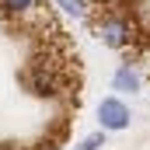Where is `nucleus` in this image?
Returning <instances> with one entry per match:
<instances>
[{
	"instance_id": "1",
	"label": "nucleus",
	"mask_w": 150,
	"mask_h": 150,
	"mask_svg": "<svg viewBox=\"0 0 150 150\" xmlns=\"http://www.w3.org/2000/svg\"><path fill=\"white\" fill-rule=\"evenodd\" d=\"M94 35L101 38L108 49H126V45L136 42V21L129 14H105L94 25Z\"/></svg>"
},
{
	"instance_id": "2",
	"label": "nucleus",
	"mask_w": 150,
	"mask_h": 150,
	"mask_svg": "<svg viewBox=\"0 0 150 150\" xmlns=\"http://www.w3.org/2000/svg\"><path fill=\"white\" fill-rule=\"evenodd\" d=\"M21 84H25V91L28 94H35V98H52V94H59V77L56 70L49 67V63H35L32 70H25L21 74Z\"/></svg>"
},
{
	"instance_id": "3",
	"label": "nucleus",
	"mask_w": 150,
	"mask_h": 150,
	"mask_svg": "<svg viewBox=\"0 0 150 150\" xmlns=\"http://www.w3.org/2000/svg\"><path fill=\"white\" fill-rule=\"evenodd\" d=\"M98 122H101L105 133H119V129H129L133 112H129V105H126L119 94H108V98H101V105H98Z\"/></svg>"
},
{
	"instance_id": "4",
	"label": "nucleus",
	"mask_w": 150,
	"mask_h": 150,
	"mask_svg": "<svg viewBox=\"0 0 150 150\" xmlns=\"http://www.w3.org/2000/svg\"><path fill=\"white\" fill-rule=\"evenodd\" d=\"M112 87L119 94H136V91H143V74H140V67L136 63H122L112 77Z\"/></svg>"
},
{
	"instance_id": "5",
	"label": "nucleus",
	"mask_w": 150,
	"mask_h": 150,
	"mask_svg": "<svg viewBox=\"0 0 150 150\" xmlns=\"http://www.w3.org/2000/svg\"><path fill=\"white\" fill-rule=\"evenodd\" d=\"M38 0H0V11H4V18H28V14H35Z\"/></svg>"
},
{
	"instance_id": "6",
	"label": "nucleus",
	"mask_w": 150,
	"mask_h": 150,
	"mask_svg": "<svg viewBox=\"0 0 150 150\" xmlns=\"http://www.w3.org/2000/svg\"><path fill=\"white\" fill-rule=\"evenodd\" d=\"M52 4L70 18H87L91 14V0H52Z\"/></svg>"
},
{
	"instance_id": "7",
	"label": "nucleus",
	"mask_w": 150,
	"mask_h": 150,
	"mask_svg": "<svg viewBox=\"0 0 150 150\" xmlns=\"http://www.w3.org/2000/svg\"><path fill=\"white\" fill-rule=\"evenodd\" d=\"M98 147H105V129H98V133L84 136V140H80V143H77L74 150H98Z\"/></svg>"
},
{
	"instance_id": "8",
	"label": "nucleus",
	"mask_w": 150,
	"mask_h": 150,
	"mask_svg": "<svg viewBox=\"0 0 150 150\" xmlns=\"http://www.w3.org/2000/svg\"><path fill=\"white\" fill-rule=\"evenodd\" d=\"M0 150H21V147H11V143H7V147H0Z\"/></svg>"
}]
</instances>
